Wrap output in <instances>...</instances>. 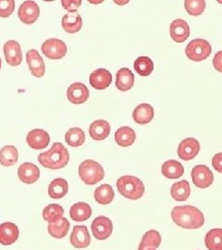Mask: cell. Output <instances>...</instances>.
Wrapping results in <instances>:
<instances>
[{
  "label": "cell",
  "instance_id": "28",
  "mask_svg": "<svg viewBox=\"0 0 222 250\" xmlns=\"http://www.w3.org/2000/svg\"><path fill=\"white\" fill-rule=\"evenodd\" d=\"M69 186L68 182L63 178L53 180L48 187V195L54 199H61L68 193Z\"/></svg>",
  "mask_w": 222,
  "mask_h": 250
},
{
  "label": "cell",
  "instance_id": "26",
  "mask_svg": "<svg viewBox=\"0 0 222 250\" xmlns=\"http://www.w3.org/2000/svg\"><path fill=\"white\" fill-rule=\"evenodd\" d=\"M161 235L156 230H149L142 236L138 250H156L160 246Z\"/></svg>",
  "mask_w": 222,
  "mask_h": 250
},
{
  "label": "cell",
  "instance_id": "27",
  "mask_svg": "<svg viewBox=\"0 0 222 250\" xmlns=\"http://www.w3.org/2000/svg\"><path fill=\"white\" fill-rule=\"evenodd\" d=\"M184 173V168L179 161L171 160L166 161L162 165V174L168 179H178Z\"/></svg>",
  "mask_w": 222,
  "mask_h": 250
},
{
  "label": "cell",
  "instance_id": "31",
  "mask_svg": "<svg viewBox=\"0 0 222 250\" xmlns=\"http://www.w3.org/2000/svg\"><path fill=\"white\" fill-rule=\"evenodd\" d=\"M19 159L18 149L14 146H6L0 149V164L5 167H10L17 163Z\"/></svg>",
  "mask_w": 222,
  "mask_h": 250
},
{
  "label": "cell",
  "instance_id": "34",
  "mask_svg": "<svg viewBox=\"0 0 222 250\" xmlns=\"http://www.w3.org/2000/svg\"><path fill=\"white\" fill-rule=\"evenodd\" d=\"M64 214V209L59 204H50L46 206L43 210V219L48 224H54L58 222Z\"/></svg>",
  "mask_w": 222,
  "mask_h": 250
},
{
  "label": "cell",
  "instance_id": "15",
  "mask_svg": "<svg viewBox=\"0 0 222 250\" xmlns=\"http://www.w3.org/2000/svg\"><path fill=\"white\" fill-rule=\"evenodd\" d=\"M169 33L171 38L177 42L182 43L186 41L190 36V27L186 21L182 19H177L172 21L169 28Z\"/></svg>",
  "mask_w": 222,
  "mask_h": 250
},
{
  "label": "cell",
  "instance_id": "30",
  "mask_svg": "<svg viewBox=\"0 0 222 250\" xmlns=\"http://www.w3.org/2000/svg\"><path fill=\"white\" fill-rule=\"evenodd\" d=\"M171 197L176 201H185L191 194V188L188 181L182 180L173 184L170 190Z\"/></svg>",
  "mask_w": 222,
  "mask_h": 250
},
{
  "label": "cell",
  "instance_id": "12",
  "mask_svg": "<svg viewBox=\"0 0 222 250\" xmlns=\"http://www.w3.org/2000/svg\"><path fill=\"white\" fill-rule=\"evenodd\" d=\"M26 62L29 69L34 76L37 78L43 77L45 72L44 61L36 49H31L26 54Z\"/></svg>",
  "mask_w": 222,
  "mask_h": 250
},
{
  "label": "cell",
  "instance_id": "7",
  "mask_svg": "<svg viewBox=\"0 0 222 250\" xmlns=\"http://www.w3.org/2000/svg\"><path fill=\"white\" fill-rule=\"evenodd\" d=\"M192 180L197 188H209L214 181V175L210 169L205 165H196L192 170Z\"/></svg>",
  "mask_w": 222,
  "mask_h": 250
},
{
  "label": "cell",
  "instance_id": "14",
  "mask_svg": "<svg viewBox=\"0 0 222 250\" xmlns=\"http://www.w3.org/2000/svg\"><path fill=\"white\" fill-rule=\"evenodd\" d=\"M89 90L85 84L81 83H74L68 88L67 97L72 104H82L89 98Z\"/></svg>",
  "mask_w": 222,
  "mask_h": 250
},
{
  "label": "cell",
  "instance_id": "10",
  "mask_svg": "<svg viewBox=\"0 0 222 250\" xmlns=\"http://www.w3.org/2000/svg\"><path fill=\"white\" fill-rule=\"evenodd\" d=\"M39 15L40 9L35 1L23 2L18 10L19 18L25 24L35 23L39 18Z\"/></svg>",
  "mask_w": 222,
  "mask_h": 250
},
{
  "label": "cell",
  "instance_id": "17",
  "mask_svg": "<svg viewBox=\"0 0 222 250\" xmlns=\"http://www.w3.org/2000/svg\"><path fill=\"white\" fill-rule=\"evenodd\" d=\"M18 176L22 183L32 185L40 177V170L34 163L25 162L19 167Z\"/></svg>",
  "mask_w": 222,
  "mask_h": 250
},
{
  "label": "cell",
  "instance_id": "38",
  "mask_svg": "<svg viewBox=\"0 0 222 250\" xmlns=\"http://www.w3.org/2000/svg\"><path fill=\"white\" fill-rule=\"evenodd\" d=\"M15 9V2L13 0H0V17L8 18Z\"/></svg>",
  "mask_w": 222,
  "mask_h": 250
},
{
  "label": "cell",
  "instance_id": "23",
  "mask_svg": "<svg viewBox=\"0 0 222 250\" xmlns=\"http://www.w3.org/2000/svg\"><path fill=\"white\" fill-rule=\"evenodd\" d=\"M63 30L69 34H75L79 32L82 26V20L79 13L69 12L62 18Z\"/></svg>",
  "mask_w": 222,
  "mask_h": 250
},
{
  "label": "cell",
  "instance_id": "4",
  "mask_svg": "<svg viewBox=\"0 0 222 250\" xmlns=\"http://www.w3.org/2000/svg\"><path fill=\"white\" fill-rule=\"evenodd\" d=\"M79 176L86 185H96L105 177L103 167L93 160L82 161L79 166Z\"/></svg>",
  "mask_w": 222,
  "mask_h": 250
},
{
  "label": "cell",
  "instance_id": "18",
  "mask_svg": "<svg viewBox=\"0 0 222 250\" xmlns=\"http://www.w3.org/2000/svg\"><path fill=\"white\" fill-rule=\"evenodd\" d=\"M112 82L111 72L106 69H98L91 73L90 83L97 90L106 89Z\"/></svg>",
  "mask_w": 222,
  "mask_h": 250
},
{
  "label": "cell",
  "instance_id": "19",
  "mask_svg": "<svg viewBox=\"0 0 222 250\" xmlns=\"http://www.w3.org/2000/svg\"><path fill=\"white\" fill-rule=\"evenodd\" d=\"M20 231L18 226L13 223L0 224V244L10 246L18 240Z\"/></svg>",
  "mask_w": 222,
  "mask_h": 250
},
{
  "label": "cell",
  "instance_id": "25",
  "mask_svg": "<svg viewBox=\"0 0 222 250\" xmlns=\"http://www.w3.org/2000/svg\"><path fill=\"white\" fill-rule=\"evenodd\" d=\"M70 226H71V224L68 221V219L62 217L58 222H56L54 224H48L47 230L50 233V235L54 238L62 239L69 232Z\"/></svg>",
  "mask_w": 222,
  "mask_h": 250
},
{
  "label": "cell",
  "instance_id": "22",
  "mask_svg": "<svg viewBox=\"0 0 222 250\" xmlns=\"http://www.w3.org/2000/svg\"><path fill=\"white\" fill-rule=\"evenodd\" d=\"M110 134V125L107 121H95L89 128V134L94 140H104Z\"/></svg>",
  "mask_w": 222,
  "mask_h": 250
},
{
  "label": "cell",
  "instance_id": "8",
  "mask_svg": "<svg viewBox=\"0 0 222 250\" xmlns=\"http://www.w3.org/2000/svg\"><path fill=\"white\" fill-rule=\"evenodd\" d=\"M91 228L94 236L98 240H106L111 235L113 231L112 222L105 216H99L96 218L92 223Z\"/></svg>",
  "mask_w": 222,
  "mask_h": 250
},
{
  "label": "cell",
  "instance_id": "29",
  "mask_svg": "<svg viewBox=\"0 0 222 250\" xmlns=\"http://www.w3.org/2000/svg\"><path fill=\"white\" fill-rule=\"evenodd\" d=\"M70 215L74 222H84L91 217L92 208L84 202H78L71 207Z\"/></svg>",
  "mask_w": 222,
  "mask_h": 250
},
{
  "label": "cell",
  "instance_id": "40",
  "mask_svg": "<svg viewBox=\"0 0 222 250\" xmlns=\"http://www.w3.org/2000/svg\"><path fill=\"white\" fill-rule=\"evenodd\" d=\"M212 166L219 172H222V154L218 153L212 159Z\"/></svg>",
  "mask_w": 222,
  "mask_h": 250
},
{
  "label": "cell",
  "instance_id": "3",
  "mask_svg": "<svg viewBox=\"0 0 222 250\" xmlns=\"http://www.w3.org/2000/svg\"><path fill=\"white\" fill-rule=\"evenodd\" d=\"M117 188L121 195L132 200H137L144 194V185L136 176L125 175L117 181Z\"/></svg>",
  "mask_w": 222,
  "mask_h": 250
},
{
  "label": "cell",
  "instance_id": "36",
  "mask_svg": "<svg viewBox=\"0 0 222 250\" xmlns=\"http://www.w3.org/2000/svg\"><path fill=\"white\" fill-rule=\"evenodd\" d=\"M134 70L141 76H148L154 71V62L148 57H139L134 62Z\"/></svg>",
  "mask_w": 222,
  "mask_h": 250
},
{
  "label": "cell",
  "instance_id": "2",
  "mask_svg": "<svg viewBox=\"0 0 222 250\" xmlns=\"http://www.w3.org/2000/svg\"><path fill=\"white\" fill-rule=\"evenodd\" d=\"M70 161V155L67 148L61 143L53 144L48 151L41 153L38 156L40 164L50 170L62 169Z\"/></svg>",
  "mask_w": 222,
  "mask_h": 250
},
{
  "label": "cell",
  "instance_id": "37",
  "mask_svg": "<svg viewBox=\"0 0 222 250\" xmlns=\"http://www.w3.org/2000/svg\"><path fill=\"white\" fill-rule=\"evenodd\" d=\"M205 1L204 0H186L184 1V7L188 14L192 16H199L205 9Z\"/></svg>",
  "mask_w": 222,
  "mask_h": 250
},
{
  "label": "cell",
  "instance_id": "11",
  "mask_svg": "<svg viewBox=\"0 0 222 250\" xmlns=\"http://www.w3.org/2000/svg\"><path fill=\"white\" fill-rule=\"evenodd\" d=\"M4 55L6 62L10 66L16 67L20 65L22 61V53L20 45L15 40H9L4 45Z\"/></svg>",
  "mask_w": 222,
  "mask_h": 250
},
{
  "label": "cell",
  "instance_id": "21",
  "mask_svg": "<svg viewBox=\"0 0 222 250\" xmlns=\"http://www.w3.org/2000/svg\"><path fill=\"white\" fill-rule=\"evenodd\" d=\"M154 108L149 104H140L134 108L133 117L134 122L138 125H147L154 118Z\"/></svg>",
  "mask_w": 222,
  "mask_h": 250
},
{
  "label": "cell",
  "instance_id": "42",
  "mask_svg": "<svg viewBox=\"0 0 222 250\" xmlns=\"http://www.w3.org/2000/svg\"><path fill=\"white\" fill-rule=\"evenodd\" d=\"M0 69H1V59H0Z\"/></svg>",
  "mask_w": 222,
  "mask_h": 250
},
{
  "label": "cell",
  "instance_id": "1",
  "mask_svg": "<svg viewBox=\"0 0 222 250\" xmlns=\"http://www.w3.org/2000/svg\"><path fill=\"white\" fill-rule=\"evenodd\" d=\"M174 224L184 229H197L204 224L203 212L194 206H178L171 211Z\"/></svg>",
  "mask_w": 222,
  "mask_h": 250
},
{
  "label": "cell",
  "instance_id": "20",
  "mask_svg": "<svg viewBox=\"0 0 222 250\" xmlns=\"http://www.w3.org/2000/svg\"><path fill=\"white\" fill-rule=\"evenodd\" d=\"M134 83V75L128 68H121L116 74V86L122 92L132 89Z\"/></svg>",
  "mask_w": 222,
  "mask_h": 250
},
{
  "label": "cell",
  "instance_id": "32",
  "mask_svg": "<svg viewBox=\"0 0 222 250\" xmlns=\"http://www.w3.org/2000/svg\"><path fill=\"white\" fill-rule=\"evenodd\" d=\"M115 193L109 185H101L95 191V199L100 205H108L114 199Z\"/></svg>",
  "mask_w": 222,
  "mask_h": 250
},
{
  "label": "cell",
  "instance_id": "24",
  "mask_svg": "<svg viewBox=\"0 0 222 250\" xmlns=\"http://www.w3.org/2000/svg\"><path fill=\"white\" fill-rule=\"evenodd\" d=\"M136 138L135 132L129 126H123L117 130L115 134L116 143L120 146L127 147L132 146Z\"/></svg>",
  "mask_w": 222,
  "mask_h": 250
},
{
  "label": "cell",
  "instance_id": "9",
  "mask_svg": "<svg viewBox=\"0 0 222 250\" xmlns=\"http://www.w3.org/2000/svg\"><path fill=\"white\" fill-rule=\"evenodd\" d=\"M200 150V144L196 138L188 137L182 140L178 147V156L182 161H191L195 159Z\"/></svg>",
  "mask_w": 222,
  "mask_h": 250
},
{
  "label": "cell",
  "instance_id": "39",
  "mask_svg": "<svg viewBox=\"0 0 222 250\" xmlns=\"http://www.w3.org/2000/svg\"><path fill=\"white\" fill-rule=\"evenodd\" d=\"M63 8L67 9L69 12H77L81 5L80 0H62L61 1Z\"/></svg>",
  "mask_w": 222,
  "mask_h": 250
},
{
  "label": "cell",
  "instance_id": "5",
  "mask_svg": "<svg viewBox=\"0 0 222 250\" xmlns=\"http://www.w3.org/2000/svg\"><path fill=\"white\" fill-rule=\"evenodd\" d=\"M212 52V47L210 44L201 38L192 40L187 45L185 53L187 58L194 62H202L207 59Z\"/></svg>",
  "mask_w": 222,
  "mask_h": 250
},
{
  "label": "cell",
  "instance_id": "35",
  "mask_svg": "<svg viewBox=\"0 0 222 250\" xmlns=\"http://www.w3.org/2000/svg\"><path fill=\"white\" fill-rule=\"evenodd\" d=\"M65 141L69 146L73 147L80 146L81 145H83L85 141L84 132L78 127L71 128L65 134Z\"/></svg>",
  "mask_w": 222,
  "mask_h": 250
},
{
  "label": "cell",
  "instance_id": "41",
  "mask_svg": "<svg viewBox=\"0 0 222 250\" xmlns=\"http://www.w3.org/2000/svg\"><path fill=\"white\" fill-rule=\"evenodd\" d=\"M222 51H219L218 53L216 54V56L214 57L213 59L214 67L220 72H222Z\"/></svg>",
  "mask_w": 222,
  "mask_h": 250
},
{
  "label": "cell",
  "instance_id": "33",
  "mask_svg": "<svg viewBox=\"0 0 222 250\" xmlns=\"http://www.w3.org/2000/svg\"><path fill=\"white\" fill-rule=\"evenodd\" d=\"M205 247L208 250H222V230L212 229L206 233L204 238Z\"/></svg>",
  "mask_w": 222,
  "mask_h": 250
},
{
  "label": "cell",
  "instance_id": "6",
  "mask_svg": "<svg viewBox=\"0 0 222 250\" xmlns=\"http://www.w3.org/2000/svg\"><path fill=\"white\" fill-rule=\"evenodd\" d=\"M67 51V45L57 38L48 39L42 45V52L50 60H61L66 56Z\"/></svg>",
  "mask_w": 222,
  "mask_h": 250
},
{
  "label": "cell",
  "instance_id": "16",
  "mask_svg": "<svg viewBox=\"0 0 222 250\" xmlns=\"http://www.w3.org/2000/svg\"><path fill=\"white\" fill-rule=\"evenodd\" d=\"M91 242L88 229L84 225L74 226L71 234V245L76 249H86Z\"/></svg>",
  "mask_w": 222,
  "mask_h": 250
},
{
  "label": "cell",
  "instance_id": "13",
  "mask_svg": "<svg viewBox=\"0 0 222 250\" xmlns=\"http://www.w3.org/2000/svg\"><path fill=\"white\" fill-rule=\"evenodd\" d=\"M27 144L34 149H43L48 146L50 142V136L42 129L32 130L26 137Z\"/></svg>",
  "mask_w": 222,
  "mask_h": 250
}]
</instances>
